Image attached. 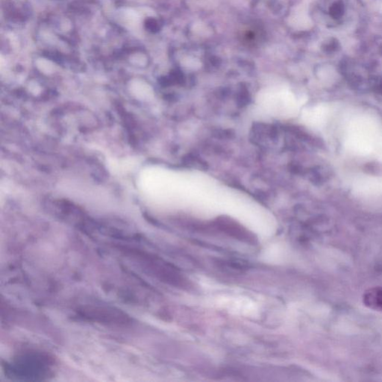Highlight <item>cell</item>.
Wrapping results in <instances>:
<instances>
[{
	"label": "cell",
	"instance_id": "5b68a950",
	"mask_svg": "<svg viewBox=\"0 0 382 382\" xmlns=\"http://www.w3.org/2000/svg\"><path fill=\"white\" fill-rule=\"evenodd\" d=\"M186 164H189V165L197 166L200 169H206V163L203 162L202 160L194 156H187L185 159Z\"/></svg>",
	"mask_w": 382,
	"mask_h": 382
},
{
	"label": "cell",
	"instance_id": "7a4b0ae2",
	"mask_svg": "<svg viewBox=\"0 0 382 382\" xmlns=\"http://www.w3.org/2000/svg\"><path fill=\"white\" fill-rule=\"evenodd\" d=\"M118 249L131 262L137 264V267L160 281L173 284L181 281L176 269L159 257L133 247L120 246Z\"/></svg>",
	"mask_w": 382,
	"mask_h": 382
},
{
	"label": "cell",
	"instance_id": "277c9868",
	"mask_svg": "<svg viewBox=\"0 0 382 382\" xmlns=\"http://www.w3.org/2000/svg\"><path fill=\"white\" fill-rule=\"evenodd\" d=\"M363 303L370 309L382 312V287L366 291L363 296Z\"/></svg>",
	"mask_w": 382,
	"mask_h": 382
},
{
	"label": "cell",
	"instance_id": "6da1fadb",
	"mask_svg": "<svg viewBox=\"0 0 382 382\" xmlns=\"http://www.w3.org/2000/svg\"><path fill=\"white\" fill-rule=\"evenodd\" d=\"M54 358L41 351L30 350L15 356L3 364L5 375L15 381H45L53 376Z\"/></svg>",
	"mask_w": 382,
	"mask_h": 382
},
{
	"label": "cell",
	"instance_id": "3957f363",
	"mask_svg": "<svg viewBox=\"0 0 382 382\" xmlns=\"http://www.w3.org/2000/svg\"><path fill=\"white\" fill-rule=\"evenodd\" d=\"M78 316L87 322L112 327H127L132 319L126 312L109 305L87 304L78 308Z\"/></svg>",
	"mask_w": 382,
	"mask_h": 382
}]
</instances>
